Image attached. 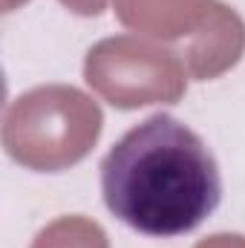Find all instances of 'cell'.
<instances>
[{"label": "cell", "instance_id": "cell-1", "mask_svg": "<svg viewBox=\"0 0 245 248\" xmlns=\"http://www.w3.org/2000/svg\"><path fill=\"white\" fill-rule=\"evenodd\" d=\"M107 211L144 237H182L222 202V173L205 139L170 113L133 124L101 159Z\"/></svg>", "mask_w": 245, "mask_h": 248}]
</instances>
